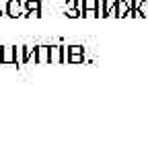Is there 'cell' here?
Listing matches in <instances>:
<instances>
[{
    "mask_svg": "<svg viewBox=\"0 0 148 158\" xmlns=\"http://www.w3.org/2000/svg\"><path fill=\"white\" fill-rule=\"evenodd\" d=\"M35 53H37L35 47H29V45L17 47V64H29V62H35Z\"/></svg>",
    "mask_w": 148,
    "mask_h": 158,
    "instance_id": "obj_1",
    "label": "cell"
},
{
    "mask_svg": "<svg viewBox=\"0 0 148 158\" xmlns=\"http://www.w3.org/2000/svg\"><path fill=\"white\" fill-rule=\"evenodd\" d=\"M99 17H117V0H101L99 2Z\"/></svg>",
    "mask_w": 148,
    "mask_h": 158,
    "instance_id": "obj_2",
    "label": "cell"
},
{
    "mask_svg": "<svg viewBox=\"0 0 148 158\" xmlns=\"http://www.w3.org/2000/svg\"><path fill=\"white\" fill-rule=\"evenodd\" d=\"M0 64H17V47L12 45L0 47Z\"/></svg>",
    "mask_w": 148,
    "mask_h": 158,
    "instance_id": "obj_3",
    "label": "cell"
},
{
    "mask_svg": "<svg viewBox=\"0 0 148 158\" xmlns=\"http://www.w3.org/2000/svg\"><path fill=\"white\" fill-rule=\"evenodd\" d=\"M82 17H99V2L97 0H82Z\"/></svg>",
    "mask_w": 148,
    "mask_h": 158,
    "instance_id": "obj_4",
    "label": "cell"
},
{
    "mask_svg": "<svg viewBox=\"0 0 148 158\" xmlns=\"http://www.w3.org/2000/svg\"><path fill=\"white\" fill-rule=\"evenodd\" d=\"M23 4H21V0H8V4H6V15L11 19H17V17H23Z\"/></svg>",
    "mask_w": 148,
    "mask_h": 158,
    "instance_id": "obj_5",
    "label": "cell"
},
{
    "mask_svg": "<svg viewBox=\"0 0 148 158\" xmlns=\"http://www.w3.org/2000/svg\"><path fill=\"white\" fill-rule=\"evenodd\" d=\"M35 49V64H49V45H37Z\"/></svg>",
    "mask_w": 148,
    "mask_h": 158,
    "instance_id": "obj_6",
    "label": "cell"
},
{
    "mask_svg": "<svg viewBox=\"0 0 148 158\" xmlns=\"http://www.w3.org/2000/svg\"><path fill=\"white\" fill-rule=\"evenodd\" d=\"M49 64H62V45H49Z\"/></svg>",
    "mask_w": 148,
    "mask_h": 158,
    "instance_id": "obj_7",
    "label": "cell"
},
{
    "mask_svg": "<svg viewBox=\"0 0 148 158\" xmlns=\"http://www.w3.org/2000/svg\"><path fill=\"white\" fill-rule=\"evenodd\" d=\"M132 12V4L128 0H117V17L124 19V17H130Z\"/></svg>",
    "mask_w": 148,
    "mask_h": 158,
    "instance_id": "obj_8",
    "label": "cell"
},
{
    "mask_svg": "<svg viewBox=\"0 0 148 158\" xmlns=\"http://www.w3.org/2000/svg\"><path fill=\"white\" fill-rule=\"evenodd\" d=\"M142 17H148V0L138 2V19H142Z\"/></svg>",
    "mask_w": 148,
    "mask_h": 158,
    "instance_id": "obj_9",
    "label": "cell"
},
{
    "mask_svg": "<svg viewBox=\"0 0 148 158\" xmlns=\"http://www.w3.org/2000/svg\"><path fill=\"white\" fill-rule=\"evenodd\" d=\"M25 10H41V2L39 0H27L25 2Z\"/></svg>",
    "mask_w": 148,
    "mask_h": 158,
    "instance_id": "obj_10",
    "label": "cell"
},
{
    "mask_svg": "<svg viewBox=\"0 0 148 158\" xmlns=\"http://www.w3.org/2000/svg\"><path fill=\"white\" fill-rule=\"evenodd\" d=\"M84 62V53H70L68 64H82Z\"/></svg>",
    "mask_w": 148,
    "mask_h": 158,
    "instance_id": "obj_11",
    "label": "cell"
},
{
    "mask_svg": "<svg viewBox=\"0 0 148 158\" xmlns=\"http://www.w3.org/2000/svg\"><path fill=\"white\" fill-rule=\"evenodd\" d=\"M68 60H70V47L62 45V64H68Z\"/></svg>",
    "mask_w": 148,
    "mask_h": 158,
    "instance_id": "obj_12",
    "label": "cell"
},
{
    "mask_svg": "<svg viewBox=\"0 0 148 158\" xmlns=\"http://www.w3.org/2000/svg\"><path fill=\"white\" fill-rule=\"evenodd\" d=\"M82 2L80 0H66V10H70V8H76V6H80Z\"/></svg>",
    "mask_w": 148,
    "mask_h": 158,
    "instance_id": "obj_13",
    "label": "cell"
},
{
    "mask_svg": "<svg viewBox=\"0 0 148 158\" xmlns=\"http://www.w3.org/2000/svg\"><path fill=\"white\" fill-rule=\"evenodd\" d=\"M70 53H84L82 45H70Z\"/></svg>",
    "mask_w": 148,
    "mask_h": 158,
    "instance_id": "obj_14",
    "label": "cell"
},
{
    "mask_svg": "<svg viewBox=\"0 0 148 158\" xmlns=\"http://www.w3.org/2000/svg\"><path fill=\"white\" fill-rule=\"evenodd\" d=\"M0 17H2V10H0Z\"/></svg>",
    "mask_w": 148,
    "mask_h": 158,
    "instance_id": "obj_15",
    "label": "cell"
}]
</instances>
